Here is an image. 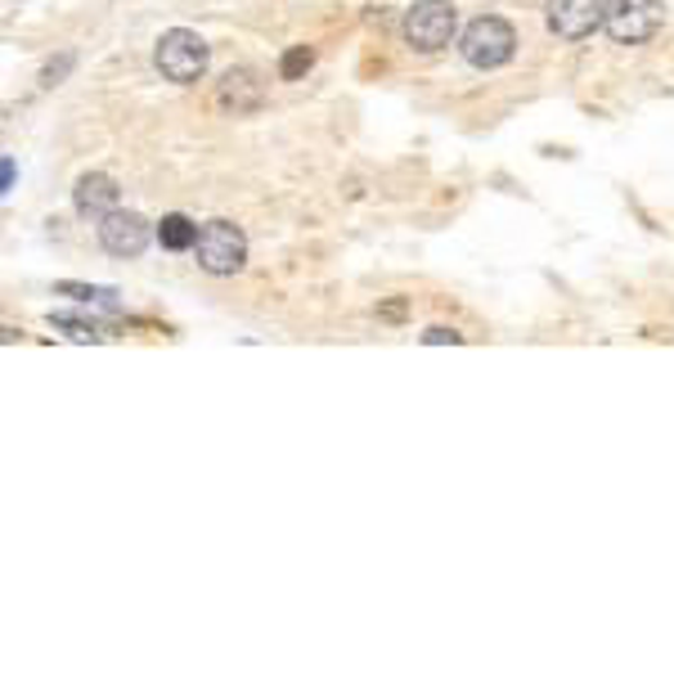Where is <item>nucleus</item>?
Here are the masks:
<instances>
[{
	"label": "nucleus",
	"instance_id": "obj_1",
	"mask_svg": "<svg viewBox=\"0 0 674 674\" xmlns=\"http://www.w3.org/2000/svg\"><path fill=\"white\" fill-rule=\"evenodd\" d=\"M207 63H212V46L203 41L198 32H190V27H171V32H163V36H158V46H154V68L163 72L167 82H176V86H194V82H203Z\"/></svg>",
	"mask_w": 674,
	"mask_h": 674
},
{
	"label": "nucleus",
	"instance_id": "obj_15",
	"mask_svg": "<svg viewBox=\"0 0 674 674\" xmlns=\"http://www.w3.org/2000/svg\"><path fill=\"white\" fill-rule=\"evenodd\" d=\"M459 347L464 342V333H455V328H445V324H432L428 333H423V347Z\"/></svg>",
	"mask_w": 674,
	"mask_h": 674
},
{
	"label": "nucleus",
	"instance_id": "obj_3",
	"mask_svg": "<svg viewBox=\"0 0 674 674\" xmlns=\"http://www.w3.org/2000/svg\"><path fill=\"white\" fill-rule=\"evenodd\" d=\"M405 41L414 46L419 55H436L445 50L449 41H455V32H459V10L449 5V0H414V5L405 10Z\"/></svg>",
	"mask_w": 674,
	"mask_h": 674
},
{
	"label": "nucleus",
	"instance_id": "obj_12",
	"mask_svg": "<svg viewBox=\"0 0 674 674\" xmlns=\"http://www.w3.org/2000/svg\"><path fill=\"white\" fill-rule=\"evenodd\" d=\"M59 297H72V302H86V306H118V288H99V284H55Z\"/></svg>",
	"mask_w": 674,
	"mask_h": 674
},
{
	"label": "nucleus",
	"instance_id": "obj_9",
	"mask_svg": "<svg viewBox=\"0 0 674 674\" xmlns=\"http://www.w3.org/2000/svg\"><path fill=\"white\" fill-rule=\"evenodd\" d=\"M118 203H122L118 180L104 176V171H86V176L77 180V190H72V207H77V216H86V220L108 216Z\"/></svg>",
	"mask_w": 674,
	"mask_h": 674
},
{
	"label": "nucleus",
	"instance_id": "obj_14",
	"mask_svg": "<svg viewBox=\"0 0 674 674\" xmlns=\"http://www.w3.org/2000/svg\"><path fill=\"white\" fill-rule=\"evenodd\" d=\"M72 63H77V55H72V50H63L59 59H50L46 68H41V86L50 91V86H59L63 77H68V72H72Z\"/></svg>",
	"mask_w": 674,
	"mask_h": 674
},
{
	"label": "nucleus",
	"instance_id": "obj_13",
	"mask_svg": "<svg viewBox=\"0 0 674 674\" xmlns=\"http://www.w3.org/2000/svg\"><path fill=\"white\" fill-rule=\"evenodd\" d=\"M311 68H315V50H311V46H292V50H284V59H279V77H284V82H302Z\"/></svg>",
	"mask_w": 674,
	"mask_h": 674
},
{
	"label": "nucleus",
	"instance_id": "obj_7",
	"mask_svg": "<svg viewBox=\"0 0 674 674\" xmlns=\"http://www.w3.org/2000/svg\"><path fill=\"white\" fill-rule=\"evenodd\" d=\"M607 0H549V32L562 41H585L603 27Z\"/></svg>",
	"mask_w": 674,
	"mask_h": 674
},
{
	"label": "nucleus",
	"instance_id": "obj_8",
	"mask_svg": "<svg viewBox=\"0 0 674 674\" xmlns=\"http://www.w3.org/2000/svg\"><path fill=\"white\" fill-rule=\"evenodd\" d=\"M216 104L225 112H234V118H243V112H256L261 104H266V82L256 77V68H230L216 86Z\"/></svg>",
	"mask_w": 674,
	"mask_h": 674
},
{
	"label": "nucleus",
	"instance_id": "obj_17",
	"mask_svg": "<svg viewBox=\"0 0 674 674\" xmlns=\"http://www.w3.org/2000/svg\"><path fill=\"white\" fill-rule=\"evenodd\" d=\"M405 315H409L405 302H387V306H378V320H392V324H396V320H405Z\"/></svg>",
	"mask_w": 674,
	"mask_h": 674
},
{
	"label": "nucleus",
	"instance_id": "obj_2",
	"mask_svg": "<svg viewBox=\"0 0 674 674\" xmlns=\"http://www.w3.org/2000/svg\"><path fill=\"white\" fill-rule=\"evenodd\" d=\"M459 55H464L472 68H481V72H495V68H504V63L517 55V32H513V23L500 19V14H481V19H472V23L464 27Z\"/></svg>",
	"mask_w": 674,
	"mask_h": 674
},
{
	"label": "nucleus",
	"instance_id": "obj_16",
	"mask_svg": "<svg viewBox=\"0 0 674 674\" xmlns=\"http://www.w3.org/2000/svg\"><path fill=\"white\" fill-rule=\"evenodd\" d=\"M0 194H14V158L0 163Z\"/></svg>",
	"mask_w": 674,
	"mask_h": 674
},
{
	"label": "nucleus",
	"instance_id": "obj_6",
	"mask_svg": "<svg viewBox=\"0 0 674 674\" xmlns=\"http://www.w3.org/2000/svg\"><path fill=\"white\" fill-rule=\"evenodd\" d=\"M148 239H154V225H148L140 212H122V207H112L108 216H99V248L108 256H118V261H131L148 248Z\"/></svg>",
	"mask_w": 674,
	"mask_h": 674
},
{
	"label": "nucleus",
	"instance_id": "obj_5",
	"mask_svg": "<svg viewBox=\"0 0 674 674\" xmlns=\"http://www.w3.org/2000/svg\"><path fill=\"white\" fill-rule=\"evenodd\" d=\"M194 256L207 275H239L243 261H248V239L234 220H207L198 230Z\"/></svg>",
	"mask_w": 674,
	"mask_h": 674
},
{
	"label": "nucleus",
	"instance_id": "obj_4",
	"mask_svg": "<svg viewBox=\"0 0 674 674\" xmlns=\"http://www.w3.org/2000/svg\"><path fill=\"white\" fill-rule=\"evenodd\" d=\"M665 23V5L661 0H607L603 14V32L616 46H643L661 32Z\"/></svg>",
	"mask_w": 674,
	"mask_h": 674
},
{
	"label": "nucleus",
	"instance_id": "obj_11",
	"mask_svg": "<svg viewBox=\"0 0 674 674\" xmlns=\"http://www.w3.org/2000/svg\"><path fill=\"white\" fill-rule=\"evenodd\" d=\"M50 328H59L72 342H104V328L95 320H82V315H68V311H55L50 315Z\"/></svg>",
	"mask_w": 674,
	"mask_h": 674
},
{
	"label": "nucleus",
	"instance_id": "obj_10",
	"mask_svg": "<svg viewBox=\"0 0 674 674\" xmlns=\"http://www.w3.org/2000/svg\"><path fill=\"white\" fill-rule=\"evenodd\" d=\"M158 243H163L167 252H190V248L198 243V225L184 216V212H167V216L158 220Z\"/></svg>",
	"mask_w": 674,
	"mask_h": 674
}]
</instances>
